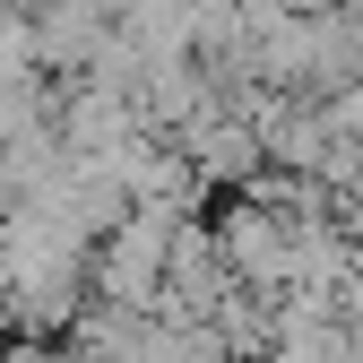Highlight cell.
Here are the masks:
<instances>
[{"label": "cell", "mask_w": 363, "mask_h": 363, "mask_svg": "<svg viewBox=\"0 0 363 363\" xmlns=\"http://www.w3.org/2000/svg\"><path fill=\"white\" fill-rule=\"evenodd\" d=\"M346 130H363V96H354V104H346Z\"/></svg>", "instance_id": "cell-1"}]
</instances>
